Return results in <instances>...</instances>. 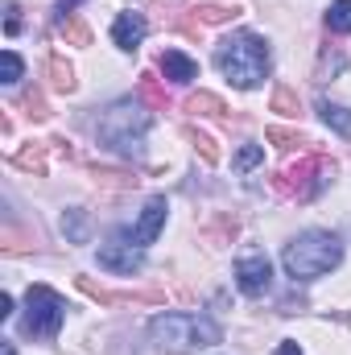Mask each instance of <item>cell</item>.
Instances as JSON below:
<instances>
[{
	"label": "cell",
	"instance_id": "cell-12",
	"mask_svg": "<svg viewBox=\"0 0 351 355\" xmlns=\"http://www.w3.org/2000/svg\"><path fill=\"white\" fill-rule=\"evenodd\" d=\"M46 79H50V87L62 91V95H71V91L79 87V79H75V67L67 62V58H46Z\"/></svg>",
	"mask_w": 351,
	"mask_h": 355
},
{
	"label": "cell",
	"instance_id": "cell-32",
	"mask_svg": "<svg viewBox=\"0 0 351 355\" xmlns=\"http://www.w3.org/2000/svg\"><path fill=\"white\" fill-rule=\"evenodd\" d=\"M12 314V293H0V318H8Z\"/></svg>",
	"mask_w": 351,
	"mask_h": 355
},
{
	"label": "cell",
	"instance_id": "cell-19",
	"mask_svg": "<svg viewBox=\"0 0 351 355\" xmlns=\"http://www.w3.org/2000/svg\"><path fill=\"white\" fill-rule=\"evenodd\" d=\"M264 141H268V145H277V149H285V153H289V149H302V145H310V141H306L298 128H281V124L264 128Z\"/></svg>",
	"mask_w": 351,
	"mask_h": 355
},
{
	"label": "cell",
	"instance_id": "cell-5",
	"mask_svg": "<svg viewBox=\"0 0 351 355\" xmlns=\"http://www.w3.org/2000/svg\"><path fill=\"white\" fill-rule=\"evenodd\" d=\"M335 182V162L327 153H306L298 166H289L285 174L273 178V190L285 194V198H318L327 186Z\"/></svg>",
	"mask_w": 351,
	"mask_h": 355
},
{
	"label": "cell",
	"instance_id": "cell-13",
	"mask_svg": "<svg viewBox=\"0 0 351 355\" xmlns=\"http://www.w3.org/2000/svg\"><path fill=\"white\" fill-rule=\"evenodd\" d=\"M318 116L327 128H335L339 137H351V107L335 103V99H318Z\"/></svg>",
	"mask_w": 351,
	"mask_h": 355
},
{
	"label": "cell",
	"instance_id": "cell-15",
	"mask_svg": "<svg viewBox=\"0 0 351 355\" xmlns=\"http://www.w3.org/2000/svg\"><path fill=\"white\" fill-rule=\"evenodd\" d=\"M137 91H141V99L153 107V112H166L170 107V95H166V87H162V79L153 75V71H145L141 75V83H137Z\"/></svg>",
	"mask_w": 351,
	"mask_h": 355
},
{
	"label": "cell",
	"instance_id": "cell-10",
	"mask_svg": "<svg viewBox=\"0 0 351 355\" xmlns=\"http://www.w3.org/2000/svg\"><path fill=\"white\" fill-rule=\"evenodd\" d=\"M145 33H149V25H145L141 12H120V17L112 21V42H116L124 54H132V50L145 42Z\"/></svg>",
	"mask_w": 351,
	"mask_h": 355
},
{
	"label": "cell",
	"instance_id": "cell-17",
	"mask_svg": "<svg viewBox=\"0 0 351 355\" xmlns=\"http://www.w3.org/2000/svg\"><path fill=\"white\" fill-rule=\"evenodd\" d=\"M62 232H67V240H71V244H87V236H91L87 211H83V207H71V211H62Z\"/></svg>",
	"mask_w": 351,
	"mask_h": 355
},
{
	"label": "cell",
	"instance_id": "cell-29",
	"mask_svg": "<svg viewBox=\"0 0 351 355\" xmlns=\"http://www.w3.org/2000/svg\"><path fill=\"white\" fill-rule=\"evenodd\" d=\"M79 289H83L87 297H95V302H103V306H112V302H120V293H112V289H103V285H95L91 277H79Z\"/></svg>",
	"mask_w": 351,
	"mask_h": 355
},
{
	"label": "cell",
	"instance_id": "cell-25",
	"mask_svg": "<svg viewBox=\"0 0 351 355\" xmlns=\"http://www.w3.org/2000/svg\"><path fill=\"white\" fill-rule=\"evenodd\" d=\"M343 71H348V54H343V50H323V54H318V79L343 75Z\"/></svg>",
	"mask_w": 351,
	"mask_h": 355
},
{
	"label": "cell",
	"instance_id": "cell-23",
	"mask_svg": "<svg viewBox=\"0 0 351 355\" xmlns=\"http://www.w3.org/2000/svg\"><path fill=\"white\" fill-rule=\"evenodd\" d=\"M12 162H17L21 170H33V174H46V145H42V141H33V145H29V149H21V153H17Z\"/></svg>",
	"mask_w": 351,
	"mask_h": 355
},
{
	"label": "cell",
	"instance_id": "cell-24",
	"mask_svg": "<svg viewBox=\"0 0 351 355\" xmlns=\"http://www.w3.org/2000/svg\"><path fill=\"white\" fill-rule=\"evenodd\" d=\"M327 29L331 33H351V0H335L327 8Z\"/></svg>",
	"mask_w": 351,
	"mask_h": 355
},
{
	"label": "cell",
	"instance_id": "cell-18",
	"mask_svg": "<svg viewBox=\"0 0 351 355\" xmlns=\"http://www.w3.org/2000/svg\"><path fill=\"white\" fill-rule=\"evenodd\" d=\"M273 112L298 120V116H302V99H298V91L285 87V83H277V87H273Z\"/></svg>",
	"mask_w": 351,
	"mask_h": 355
},
{
	"label": "cell",
	"instance_id": "cell-16",
	"mask_svg": "<svg viewBox=\"0 0 351 355\" xmlns=\"http://www.w3.org/2000/svg\"><path fill=\"white\" fill-rule=\"evenodd\" d=\"M186 112H194V116H228V103L219 95H211V91H194V95H186Z\"/></svg>",
	"mask_w": 351,
	"mask_h": 355
},
{
	"label": "cell",
	"instance_id": "cell-4",
	"mask_svg": "<svg viewBox=\"0 0 351 355\" xmlns=\"http://www.w3.org/2000/svg\"><path fill=\"white\" fill-rule=\"evenodd\" d=\"M149 339L153 347L162 352H203V347H215L223 339L219 322L207 318V314H157L149 322Z\"/></svg>",
	"mask_w": 351,
	"mask_h": 355
},
{
	"label": "cell",
	"instance_id": "cell-21",
	"mask_svg": "<svg viewBox=\"0 0 351 355\" xmlns=\"http://www.w3.org/2000/svg\"><path fill=\"white\" fill-rule=\"evenodd\" d=\"M17 107H25V116H29V120H46V116H50V103H46V95H42L37 87H25V91H21Z\"/></svg>",
	"mask_w": 351,
	"mask_h": 355
},
{
	"label": "cell",
	"instance_id": "cell-2",
	"mask_svg": "<svg viewBox=\"0 0 351 355\" xmlns=\"http://www.w3.org/2000/svg\"><path fill=\"white\" fill-rule=\"evenodd\" d=\"M339 261H343V240H339L335 232H318V227L293 236V240L285 244V252H281V265H285V272L293 277V285L331 272Z\"/></svg>",
	"mask_w": 351,
	"mask_h": 355
},
{
	"label": "cell",
	"instance_id": "cell-27",
	"mask_svg": "<svg viewBox=\"0 0 351 355\" xmlns=\"http://www.w3.org/2000/svg\"><path fill=\"white\" fill-rule=\"evenodd\" d=\"M95 182L99 186H116V190H132L141 178H132V174H120V170H95Z\"/></svg>",
	"mask_w": 351,
	"mask_h": 355
},
{
	"label": "cell",
	"instance_id": "cell-28",
	"mask_svg": "<svg viewBox=\"0 0 351 355\" xmlns=\"http://www.w3.org/2000/svg\"><path fill=\"white\" fill-rule=\"evenodd\" d=\"M0 62H4V79H0V83H21V75H25L21 54H17V50H4V58H0Z\"/></svg>",
	"mask_w": 351,
	"mask_h": 355
},
{
	"label": "cell",
	"instance_id": "cell-6",
	"mask_svg": "<svg viewBox=\"0 0 351 355\" xmlns=\"http://www.w3.org/2000/svg\"><path fill=\"white\" fill-rule=\"evenodd\" d=\"M62 318H67V297L58 289H50V285H29L21 331L29 339H54L62 331Z\"/></svg>",
	"mask_w": 351,
	"mask_h": 355
},
{
	"label": "cell",
	"instance_id": "cell-30",
	"mask_svg": "<svg viewBox=\"0 0 351 355\" xmlns=\"http://www.w3.org/2000/svg\"><path fill=\"white\" fill-rule=\"evenodd\" d=\"M4 12H8V17H4L8 37H17V33H21V8H17V4H4Z\"/></svg>",
	"mask_w": 351,
	"mask_h": 355
},
{
	"label": "cell",
	"instance_id": "cell-3",
	"mask_svg": "<svg viewBox=\"0 0 351 355\" xmlns=\"http://www.w3.org/2000/svg\"><path fill=\"white\" fill-rule=\"evenodd\" d=\"M149 124H153V116H149L137 99H120V103H112V107L99 116L95 137H99V145H108V149L120 153V157H141V153H145V132H149Z\"/></svg>",
	"mask_w": 351,
	"mask_h": 355
},
{
	"label": "cell",
	"instance_id": "cell-20",
	"mask_svg": "<svg viewBox=\"0 0 351 355\" xmlns=\"http://www.w3.org/2000/svg\"><path fill=\"white\" fill-rule=\"evenodd\" d=\"M58 33H62V37H67L71 46H91V29H87V21H83V17H75V12L58 21Z\"/></svg>",
	"mask_w": 351,
	"mask_h": 355
},
{
	"label": "cell",
	"instance_id": "cell-8",
	"mask_svg": "<svg viewBox=\"0 0 351 355\" xmlns=\"http://www.w3.org/2000/svg\"><path fill=\"white\" fill-rule=\"evenodd\" d=\"M236 285H240V293H248V297H264L268 285H273V265H268V257H261V252L240 257V261H236Z\"/></svg>",
	"mask_w": 351,
	"mask_h": 355
},
{
	"label": "cell",
	"instance_id": "cell-9",
	"mask_svg": "<svg viewBox=\"0 0 351 355\" xmlns=\"http://www.w3.org/2000/svg\"><path fill=\"white\" fill-rule=\"evenodd\" d=\"M166 215H170V207H166V198L157 194V198H149L145 202V211H141V219H137V227L132 232H124L137 248H145V244H153L157 236H162V227H166Z\"/></svg>",
	"mask_w": 351,
	"mask_h": 355
},
{
	"label": "cell",
	"instance_id": "cell-1",
	"mask_svg": "<svg viewBox=\"0 0 351 355\" xmlns=\"http://www.w3.org/2000/svg\"><path fill=\"white\" fill-rule=\"evenodd\" d=\"M215 67L228 75V83L240 91L261 87L273 71V54H268V42L257 33H232L215 46Z\"/></svg>",
	"mask_w": 351,
	"mask_h": 355
},
{
	"label": "cell",
	"instance_id": "cell-22",
	"mask_svg": "<svg viewBox=\"0 0 351 355\" xmlns=\"http://www.w3.org/2000/svg\"><path fill=\"white\" fill-rule=\"evenodd\" d=\"M194 17H198L203 25H223V21H232V17H240V8H236V4H198Z\"/></svg>",
	"mask_w": 351,
	"mask_h": 355
},
{
	"label": "cell",
	"instance_id": "cell-33",
	"mask_svg": "<svg viewBox=\"0 0 351 355\" xmlns=\"http://www.w3.org/2000/svg\"><path fill=\"white\" fill-rule=\"evenodd\" d=\"M273 355H302V347H298V343H281Z\"/></svg>",
	"mask_w": 351,
	"mask_h": 355
},
{
	"label": "cell",
	"instance_id": "cell-7",
	"mask_svg": "<svg viewBox=\"0 0 351 355\" xmlns=\"http://www.w3.org/2000/svg\"><path fill=\"white\" fill-rule=\"evenodd\" d=\"M141 265H145V248H137L128 236H116L112 244H103V248H99V268H108V272L132 277Z\"/></svg>",
	"mask_w": 351,
	"mask_h": 355
},
{
	"label": "cell",
	"instance_id": "cell-31",
	"mask_svg": "<svg viewBox=\"0 0 351 355\" xmlns=\"http://www.w3.org/2000/svg\"><path fill=\"white\" fill-rule=\"evenodd\" d=\"M75 4H79V0H58V8H54V21L71 17V12H75Z\"/></svg>",
	"mask_w": 351,
	"mask_h": 355
},
{
	"label": "cell",
	"instance_id": "cell-11",
	"mask_svg": "<svg viewBox=\"0 0 351 355\" xmlns=\"http://www.w3.org/2000/svg\"><path fill=\"white\" fill-rule=\"evenodd\" d=\"M157 67H162V75H166L170 83H194V79H198V62L186 58L182 50H166V54L157 58Z\"/></svg>",
	"mask_w": 351,
	"mask_h": 355
},
{
	"label": "cell",
	"instance_id": "cell-14",
	"mask_svg": "<svg viewBox=\"0 0 351 355\" xmlns=\"http://www.w3.org/2000/svg\"><path fill=\"white\" fill-rule=\"evenodd\" d=\"M182 137L194 145V153H198L207 166H215V162H219V145H215V137H211V132H203V128H194V124H182Z\"/></svg>",
	"mask_w": 351,
	"mask_h": 355
},
{
	"label": "cell",
	"instance_id": "cell-26",
	"mask_svg": "<svg viewBox=\"0 0 351 355\" xmlns=\"http://www.w3.org/2000/svg\"><path fill=\"white\" fill-rule=\"evenodd\" d=\"M261 162H264V149H261V145H244V149L232 157V170H236V174H248V170H257Z\"/></svg>",
	"mask_w": 351,
	"mask_h": 355
},
{
	"label": "cell",
	"instance_id": "cell-34",
	"mask_svg": "<svg viewBox=\"0 0 351 355\" xmlns=\"http://www.w3.org/2000/svg\"><path fill=\"white\" fill-rule=\"evenodd\" d=\"M4 355H17V352H12V343H4Z\"/></svg>",
	"mask_w": 351,
	"mask_h": 355
}]
</instances>
